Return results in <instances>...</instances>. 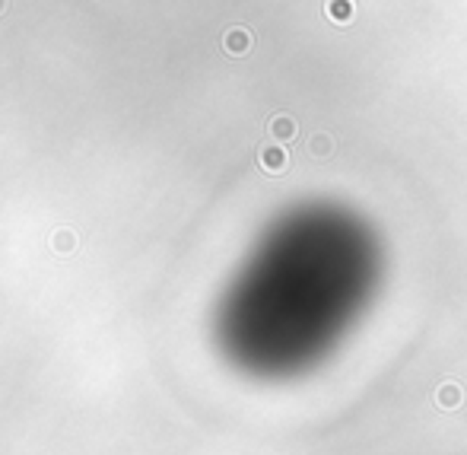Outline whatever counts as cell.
<instances>
[{"mask_svg": "<svg viewBox=\"0 0 467 455\" xmlns=\"http://www.w3.org/2000/svg\"><path fill=\"white\" fill-rule=\"evenodd\" d=\"M324 13H328V20L346 26L356 16V0H324Z\"/></svg>", "mask_w": 467, "mask_h": 455, "instance_id": "cell-1", "label": "cell"}, {"mask_svg": "<svg viewBox=\"0 0 467 455\" xmlns=\"http://www.w3.org/2000/svg\"><path fill=\"white\" fill-rule=\"evenodd\" d=\"M226 48H229L232 54H245V51L252 48V36H248V29H229L226 32Z\"/></svg>", "mask_w": 467, "mask_h": 455, "instance_id": "cell-2", "label": "cell"}, {"mask_svg": "<svg viewBox=\"0 0 467 455\" xmlns=\"http://www.w3.org/2000/svg\"><path fill=\"white\" fill-rule=\"evenodd\" d=\"M261 159H264V166L273 169V172L286 166V156H283V150H264V156H261Z\"/></svg>", "mask_w": 467, "mask_h": 455, "instance_id": "cell-3", "label": "cell"}, {"mask_svg": "<svg viewBox=\"0 0 467 455\" xmlns=\"http://www.w3.org/2000/svg\"><path fill=\"white\" fill-rule=\"evenodd\" d=\"M273 134H277V137H293L296 124L289 121V118H277V121H273Z\"/></svg>", "mask_w": 467, "mask_h": 455, "instance_id": "cell-4", "label": "cell"}, {"mask_svg": "<svg viewBox=\"0 0 467 455\" xmlns=\"http://www.w3.org/2000/svg\"><path fill=\"white\" fill-rule=\"evenodd\" d=\"M3 3H7V0H0V10H3Z\"/></svg>", "mask_w": 467, "mask_h": 455, "instance_id": "cell-5", "label": "cell"}]
</instances>
